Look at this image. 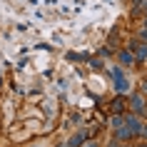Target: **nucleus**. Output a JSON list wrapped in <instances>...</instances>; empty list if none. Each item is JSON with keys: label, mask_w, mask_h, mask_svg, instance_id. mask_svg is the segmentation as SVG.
I'll return each instance as SVG.
<instances>
[{"label": "nucleus", "mask_w": 147, "mask_h": 147, "mask_svg": "<svg viewBox=\"0 0 147 147\" xmlns=\"http://www.w3.org/2000/svg\"><path fill=\"white\" fill-rule=\"evenodd\" d=\"M122 125L132 132V135H135V137H137L140 130H142V122H140V117H137V115H122Z\"/></svg>", "instance_id": "obj_1"}, {"label": "nucleus", "mask_w": 147, "mask_h": 147, "mask_svg": "<svg viewBox=\"0 0 147 147\" xmlns=\"http://www.w3.org/2000/svg\"><path fill=\"white\" fill-rule=\"evenodd\" d=\"M130 53L135 55V60H145V57H147V45H145V42H137V40H135V42L130 45Z\"/></svg>", "instance_id": "obj_2"}, {"label": "nucleus", "mask_w": 147, "mask_h": 147, "mask_svg": "<svg viewBox=\"0 0 147 147\" xmlns=\"http://www.w3.org/2000/svg\"><path fill=\"white\" fill-rule=\"evenodd\" d=\"M130 107H132V112H137V115L145 112V102H142L140 95H132V97H130Z\"/></svg>", "instance_id": "obj_3"}, {"label": "nucleus", "mask_w": 147, "mask_h": 147, "mask_svg": "<svg viewBox=\"0 0 147 147\" xmlns=\"http://www.w3.org/2000/svg\"><path fill=\"white\" fill-rule=\"evenodd\" d=\"M112 75L117 78V90H120V92H125V90H127V80H125L122 70H120V67H115V70H112Z\"/></svg>", "instance_id": "obj_4"}, {"label": "nucleus", "mask_w": 147, "mask_h": 147, "mask_svg": "<svg viewBox=\"0 0 147 147\" xmlns=\"http://www.w3.org/2000/svg\"><path fill=\"white\" fill-rule=\"evenodd\" d=\"M115 137H117V140H132L135 135H132L125 125H120V127H115Z\"/></svg>", "instance_id": "obj_5"}, {"label": "nucleus", "mask_w": 147, "mask_h": 147, "mask_svg": "<svg viewBox=\"0 0 147 147\" xmlns=\"http://www.w3.org/2000/svg\"><path fill=\"white\" fill-rule=\"evenodd\" d=\"M87 135H85V130H80L78 135H72V137H70V142H67V147H80V142H82V140H85Z\"/></svg>", "instance_id": "obj_6"}, {"label": "nucleus", "mask_w": 147, "mask_h": 147, "mask_svg": "<svg viewBox=\"0 0 147 147\" xmlns=\"http://www.w3.org/2000/svg\"><path fill=\"white\" fill-rule=\"evenodd\" d=\"M122 105H125V100H122V97L112 100V112H120V110H122Z\"/></svg>", "instance_id": "obj_7"}, {"label": "nucleus", "mask_w": 147, "mask_h": 147, "mask_svg": "<svg viewBox=\"0 0 147 147\" xmlns=\"http://www.w3.org/2000/svg\"><path fill=\"white\" fill-rule=\"evenodd\" d=\"M122 125V115L117 112V115H112V127H120Z\"/></svg>", "instance_id": "obj_8"}, {"label": "nucleus", "mask_w": 147, "mask_h": 147, "mask_svg": "<svg viewBox=\"0 0 147 147\" xmlns=\"http://www.w3.org/2000/svg\"><path fill=\"white\" fill-rule=\"evenodd\" d=\"M122 62H132V53H122Z\"/></svg>", "instance_id": "obj_9"}, {"label": "nucleus", "mask_w": 147, "mask_h": 147, "mask_svg": "<svg viewBox=\"0 0 147 147\" xmlns=\"http://www.w3.org/2000/svg\"><path fill=\"white\" fill-rule=\"evenodd\" d=\"M140 135H145V137H147V125H142V130H140Z\"/></svg>", "instance_id": "obj_10"}, {"label": "nucleus", "mask_w": 147, "mask_h": 147, "mask_svg": "<svg viewBox=\"0 0 147 147\" xmlns=\"http://www.w3.org/2000/svg\"><path fill=\"white\" fill-rule=\"evenodd\" d=\"M85 147H97V145H95V142H87V145Z\"/></svg>", "instance_id": "obj_11"}, {"label": "nucleus", "mask_w": 147, "mask_h": 147, "mask_svg": "<svg viewBox=\"0 0 147 147\" xmlns=\"http://www.w3.org/2000/svg\"><path fill=\"white\" fill-rule=\"evenodd\" d=\"M142 92H147V82H145V87H142Z\"/></svg>", "instance_id": "obj_12"}, {"label": "nucleus", "mask_w": 147, "mask_h": 147, "mask_svg": "<svg viewBox=\"0 0 147 147\" xmlns=\"http://www.w3.org/2000/svg\"><path fill=\"white\" fill-rule=\"evenodd\" d=\"M142 8H145V13H147V3H145V5H142Z\"/></svg>", "instance_id": "obj_13"}, {"label": "nucleus", "mask_w": 147, "mask_h": 147, "mask_svg": "<svg viewBox=\"0 0 147 147\" xmlns=\"http://www.w3.org/2000/svg\"><path fill=\"white\" fill-rule=\"evenodd\" d=\"M140 147H147V145H140Z\"/></svg>", "instance_id": "obj_14"}]
</instances>
